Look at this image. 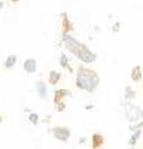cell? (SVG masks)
<instances>
[{
	"mask_svg": "<svg viewBox=\"0 0 143 149\" xmlns=\"http://www.w3.org/2000/svg\"><path fill=\"white\" fill-rule=\"evenodd\" d=\"M99 82H100V78H99V74L95 73L94 70L87 69L83 66H81L78 69V73H76V86L79 90L92 93L99 86Z\"/></svg>",
	"mask_w": 143,
	"mask_h": 149,
	"instance_id": "1",
	"label": "cell"
},
{
	"mask_svg": "<svg viewBox=\"0 0 143 149\" xmlns=\"http://www.w3.org/2000/svg\"><path fill=\"white\" fill-rule=\"evenodd\" d=\"M72 54H75V57L78 60H81L82 63H87V64L94 63V61L97 60V54L92 52L87 45H83L81 42H78V45L75 46V49H73V52H72Z\"/></svg>",
	"mask_w": 143,
	"mask_h": 149,
	"instance_id": "2",
	"label": "cell"
},
{
	"mask_svg": "<svg viewBox=\"0 0 143 149\" xmlns=\"http://www.w3.org/2000/svg\"><path fill=\"white\" fill-rule=\"evenodd\" d=\"M142 116H143V110L140 107H137L134 104H130V103L125 104V118L130 122H136V121L142 119Z\"/></svg>",
	"mask_w": 143,
	"mask_h": 149,
	"instance_id": "3",
	"label": "cell"
},
{
	"mask_svg": "<svg viewBox=\"0 0 143 149\" xmlns=\"http://www.w3.org/2000/svg\"><path fill=\"white\" fill-rule=\"evenodd\" d=\"M52 134H54V137L60 142H67L70 139V136H72V133L67 127H55V128H52Z\"/></svg>",
	"mask_w": 143,
	"mask_h": 149,
	"instance_id": "4",
	"label": "cell"
},
{
	"mask_svg": "<svg viewBox=\"0 0 143 149\" xmlns=\"http://www.w3.org/2000/svg\"><path fill=\"white\" fill-rule=\"evenodd\" d=\"M63 19H61V30H63V34L64 33H70L72 30H73V24H72V21L69 19L67 14L66 12H63Z\"/></svg>",
	"mask_w": 143,
	"mask_h": 149,
	"instance_id": "5",
	"label": "cell"
},
{
	"mask_svg": "<svg viewBox=\"0 0 143 149\" xmlns=\"http://www.w3.org/2000/svg\"><path fill=\"white\" fill-rule=\"evenodd\" d=\"M24 70H26L27 73H34L36 70H37V61H36L34 58H27L26 61H24Z\"/></svg>",
	"mask_w": 143,
	"mask_h": 149,
	"instance_id": "6",
	"label": "cell"
},
{
	"mask_svg": "<svg viewBox=\"0 0 143 149\" xmlns=\"http://www.w3.org/2000/svg\"><path fill=\"white\" fill-rule=\"evenodd\" d=\"M104 145V137L100 134V133H94L92 134V139H91V146L94 149H99Z\"/></svg>",
	"mask_w": 143,
	"mask_h": 149,
	"instance_id": "7",
	"label": "cell"
},
{
	"mask_svg": "<svg viewBox=\"0 0 143 149\" xmlns=\"http://www.w3.org/2000/svg\"><path fill=\"white\" fill-rule=\"evenodd\" d=\"M70 95V93L67 90H57L55 94H54V104H60V103H63L64 102V97Z\"/></svg>",
	"mask_w": 143,
	"mask_h": 149,
	"instance_id": "8",
	"label": "cell"
},
{
	"mask_svg": "<svg viewBox=\"0 0 143 149\" xmlns=\"http://www.w3.org/2000/svg\"><path fill=\"white\" fill-rule=\"evenodd\" d=\"M36 91H37L39 97L42 98V100H45V98L48 97V90H46V84L45 82H37L36 84Z\"/></svg>",
	"mask_w": 143,
	"mask_h": 149,
	"instance_id": "9",
	"label": "cell"
},
{
	"mask_svg": "<svg viewBox=\"0 0 143 149\" xmlns=\"http://www.w3.org/2000/svg\"><path fill=\"white\" fill-rule=\"evenodd\" d=\"M60 79H61V74H60V72H57V70H51L49 72V84L51 85H57L58 82H60Z\"/></svg>",
	"mask_w": 143,
	"mask_h": 149,
	"instance_id": "10",
	"label": "cell"
},
{
	"mask_svg": "<svg viewBox=\"0 0 143 149\" xmlns=\"http://www.w3.org/2000/svg\"><path fill=\"white\" fill-rule=\"evenodd\" d=\"M131 78H133L134 82H139L142 78H143V74H142V69L140 66H136L133 70H131Z\"/></svg>",
	"mask_w": 143,
	"mask_h": 149,
	"instance_id": "11",
	"label": "cell"
},
{
	"mask_svg": "<svg viewBox=\"0 0 143 149\" xmlns=\"http://www.w3.org/2000/svg\"><path fill=\"white\" fill-rule=\"evenodd\" d=\"M17 64V55H9L5 61V69H12Z\"/></svg>",
	"mask_w": 143,
	"mask_h": 149,
	"instance_id": "12",
	"label": "cell"
},
{
	"mask_svg": "<svg viewBox=\"0 0 143 149\" xmlns=\"http://www.w3.org/2000/svg\"><path fill=\"white\" fill-rule=\"evenodd\" d=\"M60 64H61L66 70L72 72V67H70V64H69V58H67L66 54H61V55H60Z\"/></svg>",
	"mask_w": 143,
	"mask_h": 149,
	"instance_id": "13",
	"label": "cell"
},
{
	"mask_svg": "<svg viewBox=\"0 0 143 149\" xmlns=\"http://www.w3.org/2000/svg\"><path fill=\"white\" fill-rule=\"evenodd\" d=\"M134 97H136V93L133 91V88L127 86L125 88V100H130V98H134Z\"/></svg>",
	"mask_w": 143,
	"mask_h": 149,
	"instance_id": "14",
	"label": "cell"
},
{
	"mask_svg": "<svg viewBox=\"0 0 143 149\" xmlns=\"http://www.w3.org/2000/svg\"><path fill=\"white\" fill-rule=\"evenodd\" d=\"M28 119H30V122H31V124L37 125V122H39V116L36 115V113H30V115H28Z\"/></svg>",
	"mask_w": 143,
	"mask_h": 149,
	"instance_id": "15",
	"label": "cell"
},
{
	"mask_svg": "<svg viewBox=\"0 0 143 149\" xmlns=\"http://www.w3.org/2000/svg\"><path fill=\"white\" fill-rule=\"evenodd\" d=\"M139 136H140V130L136 131V133L133 134V139H130V145H131V146L136 145V142H137V139H139Z\"/></svg>",
	"mask_w": 143,
	"mask_h": 149,
	"instance_id": "16",
	"label": "cell"
},
{
	"mask_svg": "<svg viewBox=\"0 0 143 149\" xmlns=\"http://www.w3.org/2000/svg\"><path fill=\"white\" fill-rule=\"evenodd\" d=\"M55 109H57L58 112H63V110L66 109V104H64V102H63V103H60V104H57V106H55Z\"/></svg>",
	"mask_w": 143,
	"mask_h": 149,
	"instance_id": "17",
	"label": "cell"
},
{
	"mask_svg": "<svg viewBox=\"0 0 143 149\" xmlns=\"http://www.w3.org/2000/svg\"><path fill=\"white\" fill-rule=\"evenodd\" d=\"M3 6H5V5H3V2H0V9H3Z\"/></svg>",
	"mask_w": 143,
	"mask_h": 149,
	"instance_id": "18",
	"label": "cell"
},
{
	"mask_svg": "<svg viewBox=\"0 0 143 149\" xmlns=\"http://www.w3.org/2000/svg\"><path fill=\"white\" fill-rule=\"evenodd\" d=\"M10 2H12V3H18V2H19V0H10Z\"/></svg>",
	"mask_w": 143,
	"mask_h": 149,
	"instance_id": "19",
	"label": "cell"
},
{
	"mask_svg": "<svg viewBox=\"0 0 143 149\" xmlns=\"http://www.w3.org/2000/svg\"><path fill=\"white\" fill-rule=\"evenodd\" d=\"M0 122H2V115H0Z\"/></svg>",
	"mask_w": 143,
	"mask_h": 149,
	"instance_id": "20",
	"label": "cell"
}]
</instances>
